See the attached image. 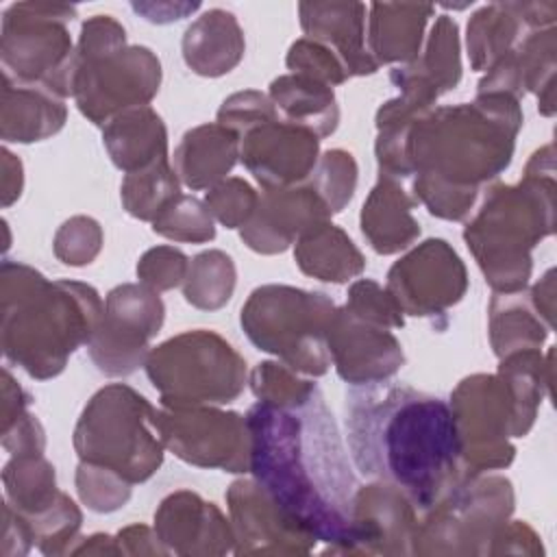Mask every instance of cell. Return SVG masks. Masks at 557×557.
<instances>
[{"instance_id": "1", "label": "cell", "mask_w": 557, "mask_h": 557, "mask_svg": "<svg viewBox=\"0 0 557 557\" xmlns=\"http://www.w3.org/2000/svg\"><path fill=\"white\" fill-rule=\"evenodd\" d=\"M250 474L329 553H352L357 476L320 387L298 405L255 403L246 411Z\"/></svg>"}, {"instance_id": "2", "label": "cell", "mask_w": 557, "mask_h": 557, "mask_svg": "<svg viewBox=\"0 0 557 557\" xmlns=\"http://www.w3.org/2000/svg\"><path fill=\"white\" fill-rule=\"evenodd\" d=\"M344 422L355 468L398 487L418 511L466 474L453 409L437 396L389 379L350 385Z\"/></svg>"}, {"instance_id": "3", "label": "cell", "mask_w": 557, "mask_h": 557, "mask_svg": "<svg viewBox=\"0 0 557 557\" xmlns=\"http://www.w3.org/2000/svg\"><path fill=\"white\" fill-rule=\"evenodd\" d=\"M520 126V100L479 94L474 102L431 109L409 126L379 131V137L400 146L409 176L416 174V202L435 218L459 222L470 215L481 187L511 163Z\"/></svg>"}, {"instance_id": "4", "label": "cell", "mask_w": 557, "mask_h": 557, "mask_svg": "<svg viewBox=\"0 0 557 557\" xmlns=\"http://www.w3.org/2000/svg\"><path fill=\"white\" fill-rule=\"evenodd\" d=\"M4 357L30 379L48 381L87 346L102 318L100 294L78 281H48L35 268L4 261L0 270Z\"/></svg>"}, {"instance_id": "5", "label": "cell", "mask_w": 557, "mask_h": 557, "mask_svg": "<svg viewBox=\"0 0 557 557\" xmlns=\"http://www.w3.org/2000/svg\"><path fill=\"white\" fill-rule=\"evenodd\" d=\"M555 228V161L553 146L535 150L518 185L487 189L476 215L466 224L463 239L496 294L527 287L531 250Z\"/></svg>"}, {"instance_id": "6", "label": "cell", "mask_w": 557, "mask_h": 557, "mask_svg": "<svg viewBox=\"0 0 557 557\" xmlns=\"http://www.w3.org/2000/svg\"><path fill=\"white\" fill-rule=\"evenodd\" d=\"M546 368L535 357L503 359L496 374H472L450 394L461 466L466 474L507 468L516 457L511 437H524L548 392Z\"/></svg>"}, {"instance_id": "7", "label": "cell", "mask_w": 557, "mask_h": 557, "mask_svg": "<svg viewBox=\"0 0 557 557\" xmlns=\"http://www.w3.org/2000/svg\"><path fill=\"white\" fill-rule=\"evenodd\" d=\"M157 411L133 387L104 385L89 398L76 422L74 450L78 459L109 468L133 485L148 481L161 468L165 450Z\"/></svg>"}, {"instance_id": "8", "label": "cell", "mask_w": 557, "mask_h": 557, "mask_svg": "<svg viewBox=\"0 0 557 557\" xmlns=\"http://www.w3.org/2000/svg\"><path fill=\"white\" fill-rule=\"evenodd\" d=\"M335 309L322 292L272 283L250 292L239 324L259 350L296 372L322 376L331 368L326 333Z\"/></svg>"}, {"instance_id": "9", "label": "cell", "mask_w": 557, "mask_h": 557, "mask_svg": "<svg viewBox=\"0 0 557 557\" xmlns=\"http://www.w3.org/2000/svg\"><path fill=\"white\" fill-rule=\"evenodd\" d=\"M144 370L161 407L228 405L248 383L244 357L207 329L178 333L150 348Z\"/></svg>"}, {"instance_id": "10", "label": "cell", "mask_w": 557, "mask_h": 557, "mask_svg": "<svg viewBox=\"0 0 557 557\" xmlns=\"http://www.w3.org/2000/svg\"><path fill=\"white\" fill-rule=\"evenodd\" d=\"M513 511V490L500 474H463L418 522L413 555H490Z\"/></svg>"}, {"instance_id": "11", "label": "cell", "mask_w": 557, "mask_h": 557, "mask_svg": "<svg viewBox=\"0 0 557 557\" xmlns=\"http://www.w3.org/2000/svg\"><path fill=\"white\" fill-rule=\"evenodd\" d=\"M76 9L61 2H15L2 15V72L22 83L44 85L59 98L72 96L74 46L67 22Z\"/></svg>"}, {"instance_id": "12", "label": "cell", "mask_w": 557, "mask_h": 557, "mask_svg": "<svg viewBox=\"0 0 557 557\" xmlns=\"http://www.w3.org/2000/svg\"><path fill=\"white\" fill-rule=\"evenodd\" d=\"M159 85L157 54L146 46H124L102 57L76 59L72 98L89 122L104 126L115 115L148 104Z\"/></svg>"}, {"instance_id": "13", "label": "cell", "mask_w": 557, "mask_h": 557, "mask_svg": "<svg viewBox=\"0 0 557 557\" xmlns=\"http://www.w3.org/2000/svg\"><path fill=\"white\" fill-rule=\"evenodd\" d=\"M165 307L152 287L124 283L104 296V311L87 344L89 359L107 376H128L146 363L163 326Z\"/></svg>"}, {"instance_id": "14", "label": "cell", "mask_w": 557, "mask_h": 557, "mask_svg": "<svg viewBox=\"0 0 557 557\" xmlns=\"http://www.w3.org/2000/svg\"><path fill=\"white\" fill-rule=\"evenodd\" d=\"M157 429L181 461L224 472L250 470V431L246 416L218 405L161 407Z\"/></svg>"}, {"instance_id": "15", "label": "cell", "mask_w": 557, "mask_h": 557, "mask_svg": "<svg viewBox=\"0 0 557 557\" xmlns=\"http://www.w3.org/2000/svg\"><path fill=\"white\" fill-rule=\"evenodd\" d=\"M468 289V272L455 248L440 237L418 244L387 272V292L405 315L437 318Z\"/></svg>"}, {"instance_id": "16", "label": "cell", "mask_w": 557, "mask_h": 557, "mask_svg": "<svg viewBox=\"0 0 557 557\" xmlns=\"http://www.w3.org/2000/svg\"><path fill=\"white\" fill-rule=\"evenodd\" d=\"M239 159L261 189H287L311 178L320 159V137L281 117L239 135Z\"/></svg>"}, {"instance_id": "17", "label": "cell", "mask_w": 557, "mask_h": 557, "mask_svg": "<svg viewBox=\"0 0 557 557\" xmlns=\"http://www.w3.org/2000/svg\"><path fill=\"white\" fill-rule=\"evenodd\" d=\"M226 505L235 533V555H307L318 544L255 479L231 483Z\"/></svg>"}, {"instance_id": "18", "label": "cell", "mask_w": 557, "mask_h": 557, "mask_svg": "<svg viewBox=\"0 0 557 557\" xmlns=\"http://www.w3.org/2000/svg\"><path fill=\"white\" fill-rule=\"evenodd\" d=\"M326 342L331 363L348 385L387 381L405 363L403 346L389 329L370 324L344 307L335 309Z\"/></svg>"}, {"instance_id": "19", "label": "cell", "mask_w": 557, "mask_h": 557, "mask_svg": "<svg viewBox=\"0 0 557 557\" xmlns=\"http://www.w3.org/2000/svg\"><path fill=\"white\" fill-rule=\"evenodd\" d=\"M413 503L394 485L374 481L357 487L352 503V553L413 555L418 531Z\"/></svg>"}, {"instance_id": "20", "label": "cell", "mask_w": 557, "mask_h": 557, "mask_svg": "<svg viewBox=\"0 0 557 557\" xmlns=\"http://www.w3.org/2000/svg\"><path fill=\"white\" fill-rule=\"evenodd\" d=\"M331 209L309 185L261 189L250 220L239 228L242 242L259 255L287 250L311 226L331 220Z\"/></svg>"}, {"instance_id": "21", "label": "cell", "mask_w": 557, "mask_h": 557, "mask_svg": "<svg viewBox=\"0 0 557 557\" xmlns=\"http://www.w3.org/2000/svg\"><path fill=\"white\" fill-rule=\"evenodd\" d=\"M154 531L170 553L176 555H226L235 553L231 520L200 494L172 492L154 511Z\"/></svg>"}, {"instance_id": "22", "label": "cell", "mask_w": 557, "mask_h": 557, "mask_svg": "<svg viewBox=\"0 0 557 557\" xmlns=\"http://www.w3.org/2000/svg\"><path fill=\"white\" fill-rule=\"evenodd\" d=\"M555 26L527 33L516 48L503 54L479 81V94H507L520 100L527 91L537 94V109L555 113Z\"/></svg>"}, {"instance_id": "23", "label": "cell", "mask_w": 557, "mask_h": 557, "mask_svg": "<svg viewBox=\"0 0 557 557\" xmlns=\"http://www.w3.org/2000/svg\"><path fill=\"white\" fill-rule=\"evenodd\" d=\"M557 2H494L468 20V59L472 70L487 72L518 46L522 33L555 26Z\"/></svg>"}, {"instance_id": "24", "label": "cell", "mask_w": 557, "mask_h": 557, "mask_svg": "<svg viewBox=\"0 0 557 557\" xmlns=\"http://www.w3.org/2000/svg\"><path fill=\"white\" fill-rule=\"evenodd\" d=\"M366 11L361 2H300L298 15L307 39L337 54L348 76H366L379 70L366 48Z\"/></svg>"}, {"instance_id": "25", "label": "cell", "mask_w": 557, "mask_h": 557, "mask_svg": "<svg viewBox=\"0 0 557 557\" xmlns=\"http://www.w3.org/2000/svg\"><path fill=\"white\" fill-rule=\"evenodd\" d=\"M67 120L63 98L44 85L22 83L2 72L0 137L15 144L44 141L57 135Z\"/></svg>"}, {"instance_id": "26", "label": "cell", "mask_w": 557, "mask_h": 557, "mask_svg": "<svg viewBox=\"0 0 557 557\" xmlns=\"http://www.w3.org/2000/svg\"><path fill=\"white\" fill-rule=\"evenodd\" d=\"M181 50L194 74L218 78L239 65L246 39L233 13L224 9H209L187 26Z\"/></svg>"}, {"instance_id": "27", "label": "cell", "mask_w": 557, "mask_h": 557, "mask_svg": "<svg viewBox=\"0 0 557 557\" xmlns=\"http://www.w3.org/2000/svg\"><path fill=\"white\" fill-rule=\"evenodd\" d=\"M416 205L398 181L379 176L359 215L361 233L374 252L396 255L418 239L420 224L411 213Z\"/></svg>"}, {"instance_id": "28", "label": "cell", "mask_w": 557, "mask_h": 557, "mask_svg": "<svg viewBox=\"0 0 557 557\" xmlns=\"http://www.w3.org/2000/svg\"><path fill=\"white\" fill-rule=\"evenodd\" d=\"M239 159V137L218 124L189 128L174 150V170L178 181L198 191L224 181Z\"/></svg>"}, {"instance_id": "29", "label": "cell", "mask_w": 557, "mask_h": 557, "mask_svg": "<svg viewBox=\"0 0 557 557\" xmlns=\"http://www.w3.org/2000/svg\"><path fill=\"white\" fill-rule=\"evenodd\" d=\"M102 144L117 170L139 172L168 159V131L150 107H135L102 126Z\"/></svg>"}, {"instance_id": "30", "label": "cell", "mask_w": 557, "mask_h": 557, "mask_svg": "<svg viewBox=\"0 0 557 557\" xmlns=\"http://www.w3.org/2000/svg\"><path fill=\"white\" fill-rule=\"evenodd\" d=\"M368 11V52L376 65L413 63L420 57L424 28L435 7L374 2Z\"/></svg>"}, {"instance_id": "31", "label": "cell", "mask_w": 557, "mask_h": 557, "mask_svg": "<svg viewBox=\"0 0 557 557\" xmlns=\"http://www.w3.org/2000/svg\"><path fill=\"white\" fill-rule=\"evenodd\" d=\"M294 259L300 272L324 283H348L366 270V257L346 231L331 220L305 231L294 244Z\"/></svg>"}, {"instance_id": "32", "label": "cell", "mask_w": 557, "mask_h": 557, "mask_svg": "<svg viewBox=\"0 0 557 557\" xmlns=\"http://www.w3.org/2000/svg\"><path fill=\"white\" fill-rule=\"evenodd\" d=\"M281 120L329 137L339 124V107L331 85L305 74H283L270 83L268 91Z\"/></svg>"}, {"instance_id": "33", "label": "cell", "mask_w": 557, "mask_h": 557, "mask_svg": "<svg viewBox=\"0 0 557 557\" xmlns=\"http://www.w3.org/2000/svg\"><path fill=\"white\" fill-rule=\"evenodd\" d=\"M553 324L537 311L531 294L509 292L496 294L490 302V342L498 359L522 352L540 350Z\"/></svg>"}, {"instance_id": "34", "label": "cell", "mask_w": 557, "mask_h": 557, "mask_svg": "<svg viewBox=\"0 0 557 557\" xmlns=\"http://www.w3.org/2000/svg\"><path fill=\"white\" fill-rule=\"evenodd\" d=\"M7 503L24 518H35L52 507L61 494L54 466L41 455H13L2 470Z\"/></svg>"}, {"instance_id": "35", "label": "cell", "mask_w": 557, "mask_h": 557, "mask_svg": "<svg viewBox=\"0 0 557 557\" xmlns=\"http://www.w3.org/2000/svg\"><path fill=\"white\" fill-rule=\"evenodd\" d=\"M235 283L237 270L233 259L222 250H205L189 261L183 296L196 309L215 311L231 300Z\"/></svg>"}, {"instance_id": "36", "label": "cell", "mask_w": 557, "mask_h": 557, "mask_svg": "<svg viewBox=\"0 0 557 557\" xmlns=\"http://www.w3.org/2000/svg\"><path fill=\"white\" fill-rule=\"evenodd\" d=\"M409 65L440 96L459 85V81H461L459 28L450 15H437V20L429 33L424 52Z\"/></svg>"}, {"instance_id": "37", "label": "cell", "mask_w": 557, "mask_h": 557, "mask_svg": "<svg viewBox=\"0 0 557 557\" xmlns=\"http://www.w3.org/2000/svg\"><path fill=\"white\" fill-rule=\"evenodd\" d=\"M181 181L176 170L170 165V161H159L150 168H144L139 172L124 174L120 198L122 207L128 215L152 222L157 213L174 198L178 196Z\"/></svg>"}, {"instance_id": "38", "label": "cell", "mask_w": 557, "mask_h": 557, "mask_svg": "<svg viewBox=\"0 0 557 557\" xmlns=\"http://www.w3.org/2000/svg\"><path fill=\"white\" fill-rule=\"evenodd\" d=\"M150 224L157 235L172 242L205 244L215 237L213 215L209 213L205 200L189 194L174 196Z\"/></svg>"}, {"instance_id": "39", "label": "cell", "mask_w": 557, "mask_h": 557, "mask_svg": "<svg viewBox=\"0 0 557 557\" xmlns=\"http://www.w3.org/2000/svg\"><path fill=\"white\" fill-rule=\"evenodd\" d=\"M326 202L331 213H339L352 198L357 187V161L342 148L326 150L307 181Z\"/></svg>"}, {"instance_id": "40", "label": "cell", "mask_w": 557, "mask_h": 557, "mask_svg": "<svg viewBox=\"0 0 557 557\" xmlns=\"http://www.w3.org/2000/svg\"><path fill=\"white\" fill-rule=\"evenodd\" d=\"M248 383L257 400L268 405H298L318 389L313 381L300 379L298 372L283 361L257 363L248 376Z\"/></svg>"}, {"instance_id": "41", "label": "cell", "mask_w": 557, "mask_h": 557, "mask_svg": "<svg viewBox=\"0 0 557 557\" xmlns=\"http://www.w3.org/2000/svg\"><path fill=\"white\" fill-rule=\"evenodd\" d=\"M76 492L83 505H87V509L96 513H111L128 503L133 483H128L109 468L89 461H78Z\"/></svg>"}, {"instance_id": "42", "label": "cell", "mask_w": 557, "mask_h": 557, "mask_svg": "<svg viewBox=\"0 0 557 557\" xmlns=\"http://www.w3.org/2000/svg\"><path fill=\"white\" fill-rule=\"evenodd\" d=\"M257 200L259 194L255 191V187L239 176H226L224 181L209 187L205 194V205L209 213L226 228H242L250 220Z\"/></svg>"}, {"instance_id": "43", "label": "cell", "mask_w": 557, "mask_h": 557, "mask_svg": "<svg viewBox=\"0 0 557 557\" xmlns=\"http://www.w3.org/2000/svg\"><path fill=\"white\" fill-rule=\"evenodd\" d=\"M102 239V228L94 218L74 215L59 226L52 242V250L61 263L83 268L98 257Z\"/></svg>"}, {"instance_id": "44", "label": "cell", "mask_w": 557, "mask_h": 557, "mask_svg": "<svg viewBox=\"0 0 557 557\" xmlns=\"http://www.w3.org/2000/svg\"><path fill=\"white\" fill-rule=\"evenodd\" d=\"M344 309L352 315L383 326V329H400L405 324V313L387 287H381L372 278H359L350 285Z\"/></svg>"}, {"instance_id": "45", "label": "cell", "mask_w": 557, "mask_h": 557, "mask_svg": "<svg viewBox=\"0 0 557 557\" xmlns=\"http://www.w3.org/2000/svg\"><path fill=\"white\" fill-rule=\"evenodd\" d=\"M285 65L292 70V74H305L331 87L342 85L346 78H350L333 50L307 37L289 46Z\"/></svg>"}, {"instance_id": "46", "label": "cell", "mask_w": 557, "mask_h": 557, "mask_svg": "<svg viewBox=\"0 0 557 557\" xmlns=\"http://www.w3.org/2000/svg\"><path fill=\"white\" fill-rule=\"evenodd\" d=\"M187 268L189 259L183 250L174 246H154L139 257L135 272L139 283L152 287L154 292H168L183 285Z\"/></svg>"}, {"instance_id": "47", "label": "cell", "mask_w": 557, "mask_h": 557, "mask_svg": "<svg viewBox=\"0 0 557 557\" xmlns=\"http://www.w3.org/2000/svg\"><path fill=\"white\" fill-rule=\"evenodd\" d=\"M281 117L268 94L246 89L228 96L218 109V124L231 128L237 137L246 131Z\"/></svg>"}, {"instance_id": "48", "label": "cell", "mask_w": 557, "mask_h": 557, "mask_svg": "<svg viewBox=\"0 0 557 557\" xmlns=\"http://www.w3.org/2000/svg\"><path fill=\"white\" fill-rule=\"evenodd\" d=\"M124 46H126L124 26L111 15H94L83 24L74 52H76V59H94V57H102L113 50H120Z\"/></svg>"}, {"instance_id": "49", "label": "cell", "mask_w": 557, "mask_h": 557, "mask_svg": "<svg viewBox=\"0 0 557 557\" xmlns=\"http://www.w3.org/2000/svg\"><path fill=\"white\" fill-rule=\"evenodd\" d=\"M2 446L11 455H41L46 446V435L44 429L37 420L26 409L17 411L15 416L2 420Z\"/></svg>"}, {"instance_id": "50", "label": "cell", "mask_w": 557, "mask_h": 557, "mask_svg": "<svg viewBox=\"0 0 557 557\" xmlns=\"http://www.w3.org/2000/svg\"><path fill=\"white\" fill-rule=\"evenodd\" d=\"M498 553H527V555H537L542 553L540 546V537L535 535V531L520 520H507L498 533L492 540L490 546V555H498Z\"/></svg>"}, {"instance_id": "51", "label": "cell", "mask_w": 557, "mask_h": 557, "mask_svg": "<svg viewBox=\"0 0 557 557\" xmlns=\"http://www.w3.org/2000/svg\"><path fill=\"white\" fill-rule=\"evenodd\" d=\"M35 546L33 531L26 518L15 511L7 500L2 505V557H22Z\"/></svg>"}, {"instance_id": "52", "label": "cell", "mask_w": 557, "mask_h": 557, "mask_svg": "<svg viewBox=\"0 0 557 557\" xmlns=\"http://www.w3.org/2000/svg\"><path fill=\"white\" fill-rule=\"evenodd\" d=\"M122 555H168L170 550L159 540L157 531L144 524H131L115 535Z\"/></svg>"}, {"instance_id": "53", "label": "cell", "mask_w": 557, "mask_h": 557, "mask_svg": "<svg viewBox=\"0 0 557 557\" xmlns=\"http://www.w3.org/2000/svg\"><path fill=\"white\" fill-rule=\"evenodd\" d=\"M131 7L137 15H141L144 20H148L152 24L178 22L200 9L198 2H191V4L189 2H157V4L154 2H133Z\"/></svg>"}, {"instance_id": "54", "label": "cell", "mask_w": 557, "mask_h": 557, "mask_svg": "<svg viewBox=\"0 0 557 557\" xmlns=\"http://www.w3.org/2000/svg\"><path fill=\"white\" fill-rule=\"evenodd\" d=\"M24 187V174H22V161L9 152L2 150V205H13Z\"/></svg>"}, {"instance_id": "55", "label": "cell", "mask_w": 557, "mask_h": 557, "mask_svg": "<svg viewBox=\"0 0 557 557\" xmlns=\"http://www.w3.org/2000/svg\"><path fill=\"white\" fill-rule=\"evenodd\" d=\"M81 544L72 546L70 555H120L117 542L111 535L104 533H94L89 537H78Z\"/></svg>"}]
</instances>
